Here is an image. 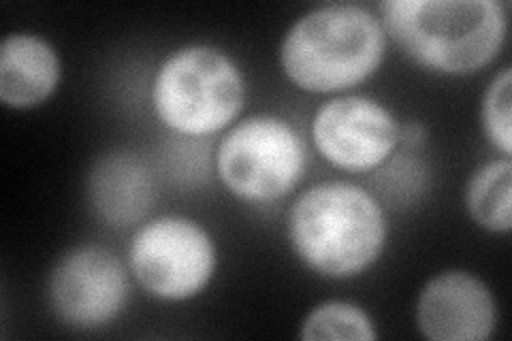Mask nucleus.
I'll list each match as a JSON object with an SVG mask.
<instances>
[{"label":"nucleus","instance_id":"8","mask_svg":"<svg viewBox=\"0 0 512 341\" xmlns=\"http://www.w3.org/2000/svg\"><path fill=\"white\" fill-rule=\"evenodd\" d=\"M402 122L378 99L338 94L314 113L310 139L331 167L346 173H370L402 148Z\"/></svg>","mask_w":512,"mask_h":341},{"label":"nucleus","instance_id":"9","mask_svg":"<svg viewBox=\"0 0 512 341\" xmlns=\"http://www.w3.org/2000/svg\"><path fill=\"white\" fill-rule=\"evenodd\" d=\"M414 318L431 341H487L498 327V301L478 275L448 269L421 288Z\"/></svg>","mask_w":512,"mask_h":341},{"label":"nucleus","instance_id":"6","mask_svg":"<svg viewBox=\"0 0 512 341\" xmlns=\"http://www.w3.org/2000/svg\"><path fill=\"white\" fill-rule=\"evenodd\" d=\"M126 265L150 297L182 303L210 288L218 271V246L197 220L165 214L143 222L135 231Z\"/></svg>","mask_w":512,"mask_h":341},{"label":"nucleus","instance_id":"14","mask_svg":"<svg viewBox=\"0 0 512 341\" xmlns=\"http://www.w3.org/2000/svg\"><path fill=\"white\" fill-rule=\"evenodd\" d=\"M512 69L506 67L493 77L480 101V126L493 150L512 154Z\"/></svg>","mask_w":512,"mask_h":341},{"label":"nucleus","instance_id":"4","mask_svg":"<svg viewBox=\"0 0 512 341\" xmlns=\"http://www.w3.org/2000/svg\"><path fill=\"white\" fill-rule=\"evenodd\" d=\"M248 96L239 64L220 47L192 43L169 54L152 81V107L169 131L210 137L242 116Z\"/></svg>","mask_w":512,"mask_h":341},{"label":"nucleus","instance_id":"1","mask_svg":"<svg viewBox=\"0 0 512 341\" xmlns=\"http://www.w3.org/2000/svg\"><path fill=\"white\" fill-rule=\"evenodd\" d=\"M286 239L299 261L327 280H352L387 250L389 218L367 188L327 180L303 190L286 216Z\"/></svg>","mask_w":512,"mask_h":341},{"label":"nucleus","instance_id":"10","mask_svg":"<svg viewBox=\"0 0 512 341\" xmlns=\"http://www.w3.org/2000/svg\"><path fill=\"white\" fill-rule=\"evenodd\" d=\"M86 192L96 218L116 229H126L148 216L156 201V182L146 160L118 150L96 160Z\"/></svg>","mask_w":512,"mask_h":341},{"label":"nucleus","instance_id":"2","mask_svg":"<svg viewBox=\"0 0 512 341\" xmlns=\"http://www.w3.org/2000/svg\"><path fill=\"white\" fill-rule=\"evenodd\" d=\"M378 15L399 52L444 77L483 71L508 37V13L500 0H384Z\"/></svg>","mask_w":512,"mask_h":341},{"label":"nucleus","instance_id":"7","mask_svg":"<svg viewBox=\"0 0 512 341\" xmlns=\"http://www.w3.org/2000/svg\"><path fill=\"white\" fill-rule=\"evenodd\" d=\"M131 271L120 256L99 243L64 252L47 278V305L75 331H101L114 324L131 299Z\"/></svg>","mask_w":512,"mask_h":341},{"label":"nucleus","instance_id":"13","mask_svg":"<svg viewBox=\"0 0 512 341\" xmlns=\"http://www.w3.org/2000/svg\"><path fill=\"white\" fill-rule=\"evenodd\" d=\"M299 337L303 341H374L378 329L361 305L331 299L312 307L301 322Z\"/></svg>","mask_w":512,"mask_h":341},{"label":"nucleus","instance_id":"11","mask_svg":"<svg viewBox=\"0 0 512 341\" xmlns=\"http://www.w3.org/2000/svg\"><path fill=\"white\" fill-rule=\"evenodd\" d=\"M62 81L56 47L35 32H13L0 45V103L11 111L45 105Z\"/></svg>","mask_w":512,"mask_h":341},{"label":"nucleus","instance_id":"3","mask_svg":"<svg viewBox=\"0 0 512 341\" xmlns=\"http://www.w3.org/2000/svg\"><path fill=\"white\" fill-rule=\"evenodd\" d=\"M389 50L380 15L355 3L310 9L286 30L280 67L310 94H346L374 77Z\"/></svg>","mask_w":512,"mask_h":341},{"label":"nucleus","instance_id":"12","mask_svg":"<svg viewBox=\"0 0 512 341\" xmlns=\"http://www.w3.org/2000/svg\"><path fill=\"white\" fill-rule=\"evenodd\" d=\"M468 216L480 229L506 235L512 229V160L502 156L480 165L463 194Z\"/></svg>","mask_w":512,"mask_h":341},{"label":"nucleus","instance_id":"5","mask_svg":"<svg viewBox=\"0 0 512 341\" xmlns=\"http://www.w3.org/2000/svg\"><path fill=\"white\" fill-rule=\"evenodd\" d=\"M214 167L231 197L252 205L278 203L299 188L308 171V143L274 113L235 122L220 139Z\"/></svg>","mask_w":512,"mask_h":341}]
</instances>
